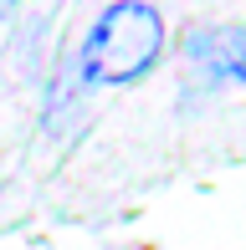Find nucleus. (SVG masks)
<instances>
[{
  "instance_id": "obj_1",
  "label": "nucleus",
  "mask_w": 246,
  "mask_h": 250,
  "mask_svg": "<svg viewBox=\"0 0 246 250\" xmlns=\"http://www.w3.org/2000/svg\"><path fill=\"white\" fill-rule=\"evenodd\" d=\"M164 51V16L149 0H113L82 41V82L123 87L139 82Z\"/></svg>"
},
{
  "instance_id": "obj_2",
  "label": "nucleus",
  "mask_w": 246,
  "mask_h": 250,
  "mask_svg": "<svg viewBox=\"0 0 246 250\" xmlns=\"http://www.w3.org/2000/svg\"><path fill=\"white\" fill-rule=\"evenodd\" d=\"M190 62H200L221 82H241V31L221 26V31H205V36H190Z\"/></svg>"
},
{
  "instance_id": "obj_3",
  "label": "nucleus",
  "mask_w": 246,
  "mask_h": 250,
  "mask_svg": "<svg viewBox=\"0 0 246 250\" xmlns=\"http://www.w3.org/2000/svg\"><path fill=\"white\" fill-rule=\"evenodd\" d=\"M10 10H16V0H0V16H10Z\"/></svg>"
}]
</instances>
